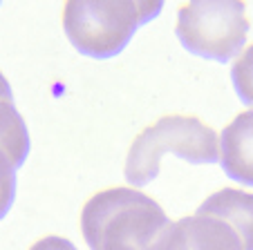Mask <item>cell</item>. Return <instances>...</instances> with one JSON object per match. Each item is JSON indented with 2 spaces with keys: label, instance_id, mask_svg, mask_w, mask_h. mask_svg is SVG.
Listing matches in <instances>:
<instances>
[{
  "label": "cell",
  "instance_id": "obj_1",
  "mask_svg": "<svg viewBox=\"0 0 253 250\" xmlns=\"http://www.w3.org/2000/svg\"><path fill=\"white\" fill-rule=\"evenodd\" d=\"M170 226L164 208L134 188L92 194L81 210V232L90 250H155Z\"/></svg>",
  "mask_w": 253,
  "mask_h": 250
},
{
  "label": "cell",
  "instance_id": "obj_2",
  "mask_svg": "<svg viewBox=\"0 0 253 250\" xmlns=\"http://www.w3.org/2000/svg\"><path fill=\"white\" fill-rule=\"evenodd\" d=\"M164 154H177L179 159L195 165L217 163L220 159L217 134L197 116L170 114L159 118L146 130H141L130 145L124 170L126 181L134 188L155 181Z\"/></svg>",
  "mask_w": 253,
  "mask_h": 250
},
{
  "label": "cell",
  "instance_id": "obj_3",
  "mask_svg": "<svg viewBox=\"0 0 253 250\" xmlns=\"http://www.w3.org/2000/svg\"><path fill=\"white\" fill-rule=\"evenodd\" d=\"M164 2H67L63 9V29L70 43L83 56L105 61L126 49L141 25L157 18Z\"/></svg>",
  "mask_w": 253,
  "mask_h": 250
},
{
  "label": "cell",
  "instance_id": "obj_4",
  "mask_svg": "<svg viewBox=\"0 0 253 250\" xmlns=\"http://www.w3.org/2000/svg\"><path fill=\"white\" fill-rule=\"evenodd\" d=\"M175 34L193 56L229 63L242 52L249 34L244 2L195 0L177 9Z\"/></svg>",
  "mask_w": 253,
  "mask_h": 250
},
{
  "label": "cell",
  "instance_id": "obj_5",
  "mask_svg": "<svg viewBox=\"0 0 253 250\" xmlns=\"http://www.w3.org/2000/svg\"><path fill=\"white\" fill-rule=\"evenodd\" d=\"M155 250H244V244L226 221L195 213L170 221Z\"/></svg>",
  "mask_w": 253,
  "mask_h": 250
},
{
  "label": "cell",
  "instance_id": "obj_6",
  "mask_svg": "<svg viewBox=\"0 0 253 250\" xmlns=\"http://www.w3.org/2000/svg\"><path fill=\"white\" fill-rule=\"evenodd\" d=\"M220 163L233 181L253 185V109L238 114L222 130Z\"/></svg>",
  "mask_w": 253,
  "mask_h": 250
},
{
  "label": "cell",
  "instance_id": "obj_7",
  "mask_svg": "<svg viewBox=\"0 0 253 250\" xmlns=\"http://www.w3.org/2000/svg\"><path fill=\"white\" fill-rule=\"evenodd\" d=\"M200 214H211L229 226L240 235L244 250H253V192L235 188H222L213 192L200 208Z\"/></svg>",
  "mask_w": 253,
  "mask_h": 250
},
{
  "label": "cell",
  "instance_id": "obj_8",
  "mask_svg": "<svg viewBox=\"0 0 253 250\" xmlns=\"http://www.w3.org/2000/svg\"><path fill=\"white\" fill-rule=\"evenodd\" d=\"M0 147L9 154L16 168L27 161L29 154V132L14 101L0 99Z\"/></svg>",
  "mask_w": 253,
  "mask_h": 250
},
{
  "label": "cell",
  "instance_id": "obj_9",
  "mask_svg": "<svg viewBox=\"0 0 253 250\" xmlns=\"http://www.w3.org/2000/svg\"><path fill=\"white\" fill-rule=\"evenodd\" d=\"M231 80L240 101L253 107V45H249L231 67Z\"/></svg>",
  "mask_w": 253,
  "mask_h": 250
},
{
  "label": "cell",
  "instance_id": "obj_10",
  "mask_svg": "<svg viewBox=\"0 0 253 250\" xmlns=\"http://www.w3.org/2000/svg\"><path fill=\"white\" fill-rule=\"evenodd\" d=\"M16 168L2 147H0V219L7 217V213L14 206L16 199Z\"/></svg>",
  "mask_w": 253,
  "mask_h": 250
},
{
  "label": "cell",
  "instance_id": "obj_11",
  "mask_svg": "<svg viewBox=\"0 0 253 250\" xmlns=\"http://www.w3.org/2000/svg\"><path fill=\"white\" fill-rule=\"evenodd\" d=\"M29 250H79V248L72 244L70 239H63V237L49 235V237H43V239H39Z\"/></svg>",
  "mask_w": 253,
  "mask_h": 250
},
{
  "label": "cell",
  "instance_id": "obj_12",
  "mask_svg": "<svg viewBox=\"0 0 253 250\" xmlns=\"http://www.w3.org/2000/svg\"><path fill=\"white\" fill-rule=\"evenodd\" d=\"M0 99L14 101V94H11V85H9V80L2 76V71H0Z\"/></svg>",
  "mask_w": 253,
  "mask_h": 250
}]
</instances>
